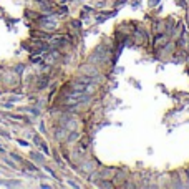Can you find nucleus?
Here are the masks:
<instances>
[{
	"instance_id": "f257e3e1",
	"label": "nucleus",
	"mask_w": 189,
	"mask_h": 189,
	"mask_svg": "<svg viewBox=\"0 0 189 189\" xmlns=\"http://www.w3.org/2000/svg\"><path fill=\"white\" fill-rule=\"evenodd\" d=\"M32 27H37V28H42L45 32L55 33L61 28V18L57 13H40L32 22Z\"/></svg>"
},
{
	"instance_id": "f03ea898",
	"label": "nucleus",
	"mask_w": 189,
	"mask_h": 189,
	"mask_svg": "<svg viewBox=\"0 0 189 189\" xmlns=\"http://www.w3.org/2000/svg\"><path fill=\"white\" fill-rule=\"evenodd\" d=\"M22 80H23V78L18 76L10 66L4 65V70H2V78H0V88L10 91V88H13V86H17V85H22Z\"/></svg>"
},
{
	"instance_id": "7ed1b4c3",
	"label": "nucleus",
	"mask_w": 189,
	"mask_h": 189,
	"mask_svg": "<svg viewBox=\"0 0 189 189\" xmlns=\"http://www.w3.org/2000/svg\"><path fill=\"white\" fill-rule=\"evenodd\" d=\"M68 134V129L65 128L63 125H58V123L53 121V126H52V138H53V141L57 144H61L65 141V138H66Z\"/></svg>"
},
{
	"instance_id": "20e7f679",
	"label": "nucleus",
	"mask_w": 189,
	"mask_h": 189,
	"mask_svg": "<svg viewBox=\"0 0 189 189\" xmlns=\"http://www.w3.org/2000/svg\"><path fill=\"white\" fill-rule=\"evenodd\" d=\"M28 158L33 161V163L37 164V166H40L42 168L43 164H46L48 161H46V154H43L40 149H35V151H30L28 153Z\"/></svg>"
},
{
	"instance_id": "39448f33",
	"label": "nucleus",
	"mask_w": 189,
	"mask_h": 189,
	"mask_svg": "<svg viewBox=\"0 0 189 189\" xmlns=\"http://www.w3.org/2000/svg\"><path fill=\"white\" fill-rule=\"evenodd\" d=\"M188 55H189L188 50L176 46V50L173 52V55H171V60L174 61V63H188Z\"/></svg>"
},
{
	"instance_id": "423d86ee",
	"label": "nucleus",
	"mask_w": 189,
	"mask_h": 189,
	"mask_svg": "<svg viewBox=\"0 0 189 189\" xmlns=\"http://www.w3.org/2000/svg\"><path fill=\"white\" fill-rule=\"evenodd\" d=\"M118 168H110V166H103V168H98V176L100 179H113L114 173Z\"/></svg>"
},
{
	"instance_id": "0eeeda50",
	"label": "nucleus",
	"mask_w": 189,
	"mask_h": 189,
	"mask_svg": "<svg viewBox=\"0 0 189 189\" xmlns=\"http://www.w3.org/2000/svg\"><path fill=\"white\" fill-rule=\"evenodd\" d=\"M0 161H2V164H4V166H7V169H10V171H20V164L15 163V161L12 159L10 156H7V154H4Z\"/></svg>"
},
{
	"instance_id": "6e6552de",
	"label": "nucleus",
	"mask_w": 189,
	"mask_h": 189,
	"mask_svg": "<svg viewBox=\"0 0 189 189\" xmlns=\"http://www.w3.org/2000/svg\"><path fill=\"white\" fill-rule=\"evenodd\" d=\"M0 186H2V188H22L23 182H22L20 179L7 178V179H0Z\"/></svg>"
},
{
	"instance_id": "1a4fd4ad",
	"label": "nucleus",
	"mask_w": 189,
	"mask_h": 189,
	"mask_svg": "<svg viewBox=\"0 0 189 189\" xmlns=\"http://www.w3.org/2000/svg\"><path fill=\"white\" fill-rule=\"evenodd\" d=\"M10 68L17 73L18 76H22V78H23L25 73H27V63L25 61H18V63H15V65H10Z\"/></svg>"
},
{
	"instance_id": "9d476101",
	"label": "nucleus",
	"mask_w": 189,
	"mask_h": 189,
	"mask_svg": "<svg viewBox=\"0 0 189 189\" xmlns=\"http://www.w3.org/2000/svg\"><path fill=\"white\" fill-rule=\"evenodd\" d=\"M151 32L153 33L164 32V18H156V20L151 23Z\"/></svg>"
},
{
	"instance_id": "9b49d317",
	"label": "nucleus",
	"mask_w": 189,
	"mask_h": 189,
	"mask_svg": "<svg viewBox=\"0 0 189 189\" xmlns=\"http://www.w3.org/2000/svg\"><path fill=\"white\" fill-rule=\"evenodd\" d=\"M42 169H43V171H45L48 176H50V178H53L55 181H61V178L58 176V173L55 171V169L52 168V166H48V164H43V166H42Z\"/></svg>"
},
{
	"instance_id": "f8f14e48",
	"label": "nucleus",
	"mask_w": 189,
	"mask_h": 189,
	"mask_svg": "<svg viewBox=\"0 0 189 189\" xmlns=\"http://www.w3.org/2000/svg\"><path fill=\"white\" fill-rule=\"evenodd\" d=\"M7 156H10L12 159L15 161V163H18L22 166V163H23V159H25V158L22 156L20 153H18V151H15V149H10V151H7Z\"/></svg>"
},
{
	"instance_id": "ddd939ff",
	"label": "nucleus",
	"mask_w": 189,
	"mask_h": 189,
	"mask_svg": "<svg viewBox=\"0 0 189 189\" xmlns=\"http://www.w3.org/2000/svg\"><path fill=\"white\" fill-rule=\"evenodd\" d=\"M38 133L40 134H43V136H48V129H46V123H45V120H42V118H40L38 120Z\"/></svg>"
},
{
	"instance_id": "4468645a",
	"label": "nucleus",
	"mask_w": 189,
	"mask_h": 189,
	"mask_svg": "<svg viewBox=\"0 0 189 189\" xmlns=\"http://www.w3.org/2000/svg\"><path fill=\"white\" fill-rule=\"evenodd\" d=\"M65 181H66V184H68V186H72V188H75V189H80V188H81V184H80V182H76V179H75V178L65 176Z\"/></svg>"
},
{
	"instance_id": "2eb2a0df",
	"label": "nucleus",
	"mask_w": 189,
	"mask_h": 189,
	"mask_svg": "<svg viewBox=\"0 0 189 189\" xmlns=\"http://www.w3.org/2000/svg\"><path fill=\"white\" fill-rule=\"evenodd\" d=\"M15 141H17V144H18V146H22V148H30V146H32V143H30L27 138H17Z\"/></svg>"
},
{
	"instance_id": "dca6fc26",
	"label": "nucleus",
	"mask_w": 189,
	"mask_h": 189,
	"mask_svg": "<svg viewBox=\"0 0 189 189\" xmlns=\"http://www.w3.org/2000/svg\"><path fill=\"white\" fill-rule=\"evenodd\" d=\"M176 5H178L179 8H182V10H188V7H189V0H176Z\"/></svg>"
},
{
	"instance_id": "f3484780",
	"label": "nucleus",
	"mask_w": 189,
	"mask_h": 189,
	"mask_svg": "<svg viewBox=\"0 0 189 189\" xmlns=\"http://www.w3.org/2000/svg\"><path fill=\"white\" fill-rule=\"evenodd\" d=\"M38 188H42V189H52V188H55V186L53 184H48V182H40Z\"/></svg>"
},
{
	"instance_id": "a211bd4d",
	"label": "nucleus",
	"mask_w": 189,
	"mask_h": 189,
	"mask_svg": "<svg viewBox=\"0 0 189 189\" xmlns=\"http://www.w3.org/2000/svg\"><path fill=\"white\" fill-rule=\"evenodd\" d=\"M0 174H5V169L2 168V164H0Z\"/></svg>"
},
{
	"instance_id": "6ab92c4d",
	"label": "nucleus",
	"mask_w": 189,
	"mask_h": 189,
	"mask_svg": "<svg viewBox=\"0 0 189 189\" xmlns=\"http://www.w3.org/2000/svg\"><path fill=\"white\" fill-rule=\"evenodd\" d=\"M2 70H4V65H0V78H2Z\"/></svg>"
},
{
	"instance_id": "aec40b11",
	"label": "nucleus",
	"mask_w": 189,
	"mask_h": 189,
	"mask_svg": "<svg viewBox=\"0 0 189 189\" xmlns=\"http://www.w3.org/2000/svg\"><path fill=\"white\" fill-rule=\"evenodd\" d=\"M0 146H2V141H0Z\"/></svg>"
}]
</instances>
